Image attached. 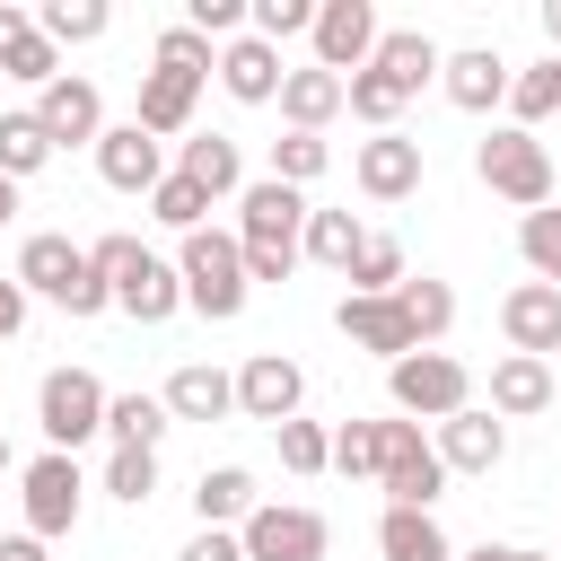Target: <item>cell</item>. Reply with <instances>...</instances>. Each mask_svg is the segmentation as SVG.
<instances>
[{
    "instance_id": "obj_1",
    "label": "cell",
    "mask_w": 561,
    "mask_h": 561,
    "mask_svg": "<svg viewBox=\"0 0 561 561\" xmlns=\"http://www.w3.org/2000/svg\"><path fill=\"white\" fill-rule=\"evenodd\" d=\"M237 254H245V280H289L298 272V237H307V193L272 184V175H245L237 193Z\"/></svg>"
},
{
    "instance_id": "obj_2",
    "label": "cell",
    "mask_w": 561,
    "mask_h": 561,
    "mask_svg": "<svg viewBox=\"0 0 561 561\" xmlns=\"http://www.w3.org/2000/svg\"><path fill=\"white\" fill-rule=\"evenodd\" d=\"M26 298H53L61 316H105L114 298H105V272L88 263V245H70L61 228H35L26 245H18V272H9Z\"/></svg>"
},
{
    "instance_id": "obj_3",
    "label": "cell",
    "mask_w": 561,
    "mask_h": 561,
    "mask_svg": "<svg viewBox=\"0 0 561 561\" xmlns=\"http://www.w3.org/2000/svg\"><path fill=\"white\" fill-rule=\"evenodd\" d=\"M88 263L105 272V298H114L131 324H167V316L184 307L175 263H167V254H149L140 237H123V228H114V237H96V245H88Z\"/></svg>"
},
{
    "instance_id": "obj_4",
    "label": "cell",
    "mask_w": 561,
    "mask_h": 561,
    "mask_svg": "<svg viewBox=\"0 0 561 561\" xmlns=\"http://www.w3.org/2000/svg\"><path fill=\"white\" fill-rule=\"evenodd\" d=\"M175 280H184V307H193V316H210V324H237V316H245V298H254L245 254H237V237H228V228H193V237H184V254H175Z\"/></svg>"
},
{
    "instance_id": "obj_5",
    "label": "cell",
    "mask_w": 561,
    "mask_h": 561,
    "mask_svg": "<svg viewBox=\"0 0 561 561\" xmlns=\"http://www.w3.org/2000/svg\"><path fill=\"white\" fill-rule=\"evenodd\" d=\"M473 175H482L500 202H517V210H543V202H552V149H543L535 131H517V123H491V131H482Z\"/></svg>"
},
{
    "instance_id": "obj_6",
    "label": "cell",
    "mask_w": 561,
    "mask_h": 561,
    "mask_svg": "<svg viewBox=\"0 0 561 561\" xmlns=\"http://www.w3.org/2000/svg\"><path fill=\"white\" fill-rule=\"evenodd\" d=\"M386 394H394V421H447L473 403V368L456 351H403L386 368Z\"/></svg>"
},
{
    "instance_id": "obj_7",
    "label": "cell",
    "mask_w": 561,
    "mask_h": 561,
    "mask_svg": "<svg viewBox=\"0 0 561 561\" xmlns=\"http://www.w3.org/2000/svg\"><path fill=\"white\" fill-rule=\"evenodd\" d=\"M35 421H44L53 456H79V438L105 430V386H96L88 368H53V377L35 386Z\"/></svg>"
},
{
    "instance_id": "obj_8",
    "label": "cell",
    "mask_w": 561,
    "mask_h": 561,
    "mask_svg": "<svg viewBox=\"0 0 561 561\" xmlns=\"http://www.w3.org/2000/svg\"><path fill=\"white\" fill-rule=\"evenodd\" d=\"M18 500H26V535H70L79 526V508H88V473H79V456H35L26 473H18Z\"/></svg>"
},
{
    "instance_id": "obj_9",
    "label": "cell",
    "mask_w": 561,
    "mask_h": 561,
    "mask_svg": "<svg viewBox=\"0 0 561 561\" xmlns=\"http://www.w3.org/2000/svg\"><path fill=\"white\" fill-rule=\"evenodd\" d=\"M237 543H245V561H324L333 526L316 508H298V500H254V517L237 526Z\"/></svg>"
},
{
    "instance_id": "obj_10",
    "label": "cell",
    "mask_w": 561,
    "mask_h": 561,
    "mask_svg": "<svg viewBox=\"0 0 561 561\" xmlns=\"http://www.w3.org/2000/svg\"><path fill=\"white\" fill-rule=\"evenodd\" d=\"M377 491H386V508H430L447 491V465L421 438V421H386V473H377Z\"/></svg>"
},
{
    "instance_id": "obj_11",
    "label": "cell",
    "mask_w": 561,
    "mask_h": 561,
    "mask_svg": "<svg viewBox=\"0 0 561 561\" xmlns=\"http://www.w3.org/2000/svg\"><path fill=\"white\" fill-rule=\"evenodd\" d=\"M377 9L368 0H316V26H307V44H316V70H333V79H351V70H368V53H377Z\"/></svg>"
},
{
    "instance_id": "obj_12",
    "label": "cell",
    "mask_w": 561,
    "mask_h": 561,
    "mask_svg": "<svg viewBox=\"0 0 561 561\" xmlns=\"http://www.w3.org/2000/svg\"><path fill=\"white\" fill-rule=\"evenodd\" d=\"M35 123H44V140L53 149H96L105 140V96H96V79H53V88H35Z\"/></svg>"
},
{
    "instance_id": "obj_13",
    "label": "cell",
    "mask_w": 561,
    "mask_h": 561,
    "mask_svg": "<svg viewBox=\"0 0 561 561\" xmlns=\"http://www.w3.org/2000/svg\"><path fill=\"white\" fill-rule=\"evenodd\" d=\"M298 403H307V368L289 359V351H254L245 368H237V412L245 421H298Z\"/></svg>"
},
{
    "instance_id": "obj_14",
    "label": "cell",
    "mask_w": 561,
    "mask_h": 561,
    "mask_svg": "<svg viewBox=\"0 0 561 561\" xmlns=\"http://www.w3.org/2000/svg\"><path fill=\"white\" fill-rule=\"evenodd\" d=\"M351 184H359L368 202H412V193H421V140H412V131L359 140V149H351Z\"/></svg>"
},
{
    "instance_id": "obj_15",
    "label": "cell",
    "mask_w": 561,
    "mask_h": 561,
    "mask_svg": "<svg viewBox=\"0 0 561 561\" xmlns=\"http://www.w3.org/2000/svg\"><path fill=\"white\" fill-rule=\"evenodd\" d=\"M430 447H438V465H447V473H491V465L508 456V421H500L491 403H465V412H447V421H438V438H430Z\"/></svg>"
},
{
    "instance_id": "obj_16",
    "label": "cell",
    "mask_w": 561,
    "mask_h": 561,
    "mask_svg": "<svg viewBox=\"0 0 561 561\" xmlns=\"http://www.w3.org/2000/svg\"><path fill=\"white\" fill-rule=\"evenodd\" d=\"M333 324H342V342H351V351H377L386 368H394L403 351H421V342H412V316L394 307V289H386V298H351V289H342Z\"/></svg>"
},
{
    "instance_id": "obj_17",
    "label": "cell",
    "mask_w": 561,
    "mask_h": 561,
    "mask_svg": "<svg viewBox=\"0 0 561 561\" xmlns=\"http://www.w3.org/2000/svg\"><path fill=\"white\" fill-rule=\"evenodd\" d=\"M96 175H105L114 193H158V175H167V140H149L140 123H105V140H96Z\"/></svg>"
},
{
    "instance_id": "obj_18",
    "label": "cell",
    "mask_w": 561,
    "mask_h": 561,
    "mask_svg": "<svg viewBox=\"0 0 561 561\" xmlns=\"http://www.w3.org/2000/svg\"><path fill=\"white\" fill-rule=\"evenodd\" d=\"M500 333H508V351H526V359H552V351H561V289H543V280H517V289L500 298Z\"/></svg>"
},
{
    "instance_id": "obj_19",
    "label": "cell",
    "mask_w": 561,
    "mask_h": 561,
    "mask_svg": "<svg viewBox=\"0 0 561 561\" xmlns=\"http://www.w3.org/2000/svg\"><path fill=\"white\" fill-rule=\"evenodd\" d=\"M438 88H447L456 114H491V105H508V61L491 44H465V53L438 61Z\"/></svg>"
},
{
    "instance_id": "obj_20",
    "label": "cell",
    "mask_w": 561,
    "mask_h": 561,
    "mask_svg": "<svg viewBox=\"0 0 561 561\" xmlns=\"http://www.w3.org/2000/svg\"><path fill=\"white\" fill-rule=\"evenodd\" d=\"M193 105H202V79H184V70H140V105H131V123L149 131V140H184L193 131Z\"/></svg>"
},
{
    "instance_id": "obj_21",
    "label": "cell",
    "mask_w": 561,
    "mask_h": 561,
    "mask_svg": "<svg viewBox=\"0 0 561 561\" xmlns=\"http://www.w3.org/2000/svg\"><path fill=\"white\" fill-rule=\"evenodd\" d=\"M158 403H167V421H228V412H237V377L210 368V359H184Z\"/></svg>"
},
{
    "instance_id": "obj_22",
    "label": "cell",
    "mask_w": 561,
    "mask_h": 561,
    "mask_svg": "<svg viewBox=\"0 0 561 561\" xmlns=\"http://www.w3.org/2000/svg\"><path fill=\"white\" fill-rule=\"evenodd\" d=\"M175 175H193L210 202H228V193H245V149H237L228 131H184V149H175Z\"/></svg>"
},
{
    "instance_id": "obj_23",
    "label": "cell",
    "mask_w": 561,
    "mask_h": 561,
    "mask_svg": "<svg viewBox=\"0 0 561 561\" xmlns=\"http://www.w3.org/2000/svg\"><path fill=\"white\" fill-rule=\"evenodd\" d=\"M491 412H500V421H535V412H552V359H526V351L491 359Z\"/></svg>"
},
{
    "instance_id": "obj_24",
    "label": "cell",
    "mask_w": 561,
    "mask_h": 561,
    "mask_svg": "<svg viewBox=\"0 0 561 561\" xmlns=\"http://www.w3.org/2000/svg\"><path fill=\"white\" fill-rule=\"evenodd\" d=\"M219 88H228L237 105H272V96H280V53H272L263 35L219 44Z\"/></svg>"
},
{
    "instance_id": "obj_25",
    "label": "cell",
    "mask_w": 561,
    "mask_h": 561,
    "mask_svg": "<svg viewBox=\"0 0 561 561\" xmlns=\"http://www.w3.org/2000/svg\"><path fill=\"white\" fill-rule=\"evenodd\" d=\"M438 61H447V53H438L421 26H386V35H377V53H368V70H386L403 96H421V88L438 79Z\"/></svg>"
},
{
    "instance_id": "obj_26",
    "label": "cell",
    "mask_w": 561,
    "mask_h": 561,
    "mask_svg": "<svg viewBox=\"0 0 561 561\" xmlns=\"http://www.w3.org/2000/svg\"><path fill=\"white\" fill-rule=\"evenodd\" d=\"M272 105H280L289 131H324V123L342 114V79L316 70V61H307V70H280V96H272Z\"/></svg>"
},
{
    "instance_id": "obj_27",
    "label": "cell",
    "mask_w": 561,
    "mask_h": 561,
    "mask_svg": "<svg viewBox=\"0 0 561 561\" xmlns=\"http://www.w3.org/2000/svg\"><path fill=\"white\" fill-rule=\"evenodd\" d=\"M377 561H456V543L430 508H386L377 517Z\"/></svg>"
},
{
    "instance_id": "obj_28",
    "label": "cell",
    "mask_w": 561,
    "mask_h": 561,
    "mask_svg": "<svg viewBox=\"0 0 561 561\" xmlns=\"http://www.w3.org/2000/svg\"><path fill=\"white\" fill-rule=\"evenodd\" d=\"M193 517H202V526H245V517H254V473H245V465H202Z\"/></svg>"
},
{
    "instance_id": "obj_29",
    "label": "cell",
    "mask_w": 561,
    "mask_h": 561,
    "mask_svg": "<svg viewBox=\"0 0 561 561\" xmlns=\"http://www.w3.org/2000/svg\"><path fill=\"white\" fill-rule=\"evenodd\" d=\"M394 307L412 316V342H421V351H438V342H447V324H456V289H447V280H430V272H421V280L403 272V280H394Z\"/></svg>"
},
{
    "instance_id": "obj_30",
    "label": "cell",
    "mask_w": 561,
    "mask_h": 561,
    "mask_svg": "<svg viewBox=\"0 0 561 561\" xmlns=\"http://www.w3.org/2000/svg\"><path fill=\"white\" fill-rule=\"evenodd\" d=\"M359 237H368V228H359L351 210H316V202H307V237H298V254H307V263H324V272H351Z\"/></svg>"
},
{
    "instance_id": "obj_31",
    "label": "cell",
    "mask_w": 561,
    "mask_h": 561,
    "mask_svg": "<svg viewBox=\"0 0 561 561\" xmlns=\"http://www.w3.org/2000/svg\"><path fill=\"white\" fill-rule=\"evenodd\" d=\"M167 430H175V421H167L158 394H105V438H114V447H149V456H158Z\"/></svg>"
},
{
    "instance_id": "obj_32",
    "label": "cell",
    "mask_w": 561,
    "mask_h": 561,
    "mask_svg": "<svg viewBox=\"0 0 561 561\" xmlns=\"http://www.w3.org/2000/svg\"><path fill=\"white\" fill-rule=\"evenodd\" d=\"M44 167H53V140H44L35 105L0 114V175H9V184H26V175H44Z\"/></svg>"
},
{
    "instance_id": "obj_33",
    "label": "cell",
    "mask_w": 561,
    "mask_h": 561,
    "mask_svg": "<svg viewBox=\"0 0 561 561\" xmlns=\"http://www.w3.org/2000/svg\"><path fill=\"white\" fill-rule=\"evenodd\" d=\"M105 26H114L105 0H44V9H35V35H44L53 53H61V44H96Z\"/></svg>"
},
{
    "instance_id": "obj_34",
    "label": "cell",
    "mask_w": 561,
    "mask_h": 561,
    "mask_svg": "<svg viewBox=\"0 0 561 561\" xmlns=\"http://www.w3.org/2000/svg\"><path fill=\"white\" fill-rule=\"evenodd\" d=\"M324 167H333V140H324V131H280V140H272V184L307 193Z\"/></svg>"
},
{
    "instance_id": "obj_35",
    "label": "cell",
    "mask_w": 561,
    "mask_h": 561,
    "mask_svg": "<svg viewBox=\"0 0 561 561\" xmlns=\"http://www.w3.org/2000/svg\"><path fill=\"white\" fill-rule=\"evenodd\" d=\"M149 219H158V228H175V237H193V228H210V193H202L193 175H175V167H167V175H158V193H149Z\"/></svg>"
},
{
    "instance_id": "obj_36",
    "label": "cell",
    "mask_w": 561,
    "mask_h": 561,
    "mask_svg": "<svg viewBox=\"0 0 561 561\" xmlns=\"http://www.w3.org/2000/svg\"><path fill=\"white\" fill-rule=\"evenodd\" d=\"M342 280H351V298H386V289H394V280H403V245H394V237H386V228H368V237H359V254H351V272H342Z\"/></svg>"
},
{
    "instance_id": "obj_37",
    "label": "cell",
    "mask_w": 561,
    "mask_h": 561,
    "mask_svg": "<svg viewBox=\"0 0 561 561\" xmlns=\"http://www.w3.org/2000/svg\"><path fill=\"white\" fill-rule=\"evenodd\" d=\"M342 105H351V114H359L368 131H394V114H403L412 96H403V88H394L386 70H351V79H342Z\"/></svg>"
},
{
    "instance_id": "obj_38",
    "label": "cell",
    "mask_w": 561,
    "mask_h": 561,
    "mask_svg": "<svg viewBox=\"0 0 561 561\" xmlns=\"http://www.w3.org/2000/svg\"><path fill=\"white\" fill-rule=\"evenodd\" d=\"M333 473L377 482V473H386V421H342V430H333Z\"/></svg>"
},
{
    "instance_id": "obj_39",
    "label": "cell",
    "mask_w": 561,
    "mask_h": 561,
    "mask_svg": "<svg viewBox=\"0 0 561 561\" xmlns=\"http://www.w3.org/2000/svg\"><path fill=\"white\" fill-rule=\"evenodd\" d=\"M517 254H526V272H535L543 289H561V210H552V202L517 219Z\"/></svg>"
},
{
    "instance_id": "obj_40",
    "label": "cell",
    "mask_w": 561,
    "mask_h": 561,
    "mask_svg": "<svg viewBox=\"0 0 561 561\" xmlns=\"http://www.w3.org/2000/svg\"><path fill=\"white\" fill-rule=\"evenodd\" d=\"M272 438H280V465L289 473H333V430L324 421H280Z\"/></svg>"
},
{
    "instance_id": "obj_41",
    "label": "cell",
    "mask_w": 561,
    "mask_h": 561,
    "mask_svg": "<svg viewBox=\"0 0 561 561\" xmlns=\"http://www.w3.org/2000/svg\"><path fill=\"white\" fill-rule=\"evenodd\" d=\"M105 491H114L123 508H149V491H158V456H149V447H114V456H105Z\"/></svg>"
},
{
    "instance_id": "obj_42",
    "label": "cell",
    "mask_w": 561,
    "mask_h": 561,
    "mask_svg": "<svg viewBox=\"0 0 561 561\" xmlns=\"http://www.w3.org/2000/svg\"><path fill=\"white\" fill-rule=\"evenodd\" d=\"M158 70H184V79H210V70H219V44H202L193 26H167V35H158Z\"/></svg>"
},
{
    "instance_id": "obj_43",
    "label": "cell",
    "mask_w": 561,
    "mask_h": 561,
    "mask_svg": "<svg viewBox=\"0 0 561 561\" xmlns=\"http://www.w3.org/2000/svg\"><path fill=\"white\" fill-rule=\"evenodd\" d=\"M0 79H26V88H53V79H61V53H53L44 35H18V44L0 53Z\"/></svg>"
},
{
    "instance_id": "obj_44",
    "label": "cell",
    "mask_w": 561,
    "mask_h": 561,
    "mask_svg": "<svg viewBox=\"0 0 561 561\" xmlns=\"http://www.w3.org/2000/svg\"><path fill=\"white\" fill-rule=\"evenodd\" d=\"M175 561H245V543H237V526H202Z\"/></svg>"
},
{
    "instance_id": "obj_45",
    "label": "cell",
    "mask_w": 561,
    "mask_h": 561,
    "mask_svg": "<svg viewBox=\"0 0 561 561\" xmlns=\"http://www.w3.org/2000/svg\"><path fill=\"white\" fill-rule=\"evenodd\" d=\"M18 324H26V289L0 280V342H18Z\"/></svg>"
},
{
    "instance_id": "obj_46",
    "label": "cell",
    "mask_w": 561,
    "mask_h": 561,
    "mask_svg": "<svg viewBox=\"0 0 561 561\" xmlns=\"http://www.w3.org/2000/svg\"><path fill=\"white\" fill-rule=\"evenodd\" d=\"M18 35H35V9H18V0H0V53H9Z\"/></svg>"
},
{
    "instance_id": "obj_47",
    "label": "cell",
    "mask_w": 561,
    "mask_h": 561,
    "mask_svg": "<svg viewBox=\"0 0 561 561\" xmlns=\"http://www.w3.org/2000/svg\"><path fill=\"white\" fill-rule=\"evenodd\" d=\"M0 561H44V535H0Z\"/></svg>"
},
{
    "instance_id": "obj_48",
    "label": "cell",
    "mask_w": 561,
    "mask_h": 561,
    "mask_svg": "<svg viewBox=\"0 0 561 561\" xmlns=\"http://www.w3.org/2000/svg\"><path fill=\"white\" fill-rule=\"evenodd\" d=\"M543 44L561 53V0H543Z\"/></svg>"
},
{
    "instance_id": "obj_49",
    "label": "cell",
    "mask_w": 561,
    "mask_h": 561,
    "mask_svg": "<svg viewBox=\"0 0 561 561\" xmlns=\"http://www.w3.org/2000/svg\"><path fill=\"white\" fill-rule=\"evenodd\" d=\"M456 561H508V543H473V552H456Z\"/></svg>"
},
{
    "instance_id": "obj_50",
    "label": "cell",
    "mask_w": 561,
    "mask_h": 561,
    "mask_svg": "<svg viewBox=\"0 0 561 561\" xmlns=\"http://www.w3.org/2000/svg\"><path fill=\"white\" fill-rule=\"evenodd\" d=\"M9 219H18V184L0 175V228H9Z\"/></svg>"
},
{
    "instance_id": "obj_51",
    "label": "cell",
    "mask_w": 561,
    "mask_h": 561,
    "mask_svg": "<svg viewBox=\"0 0 561 561\" xmlns=\"http://www.w3.org/2000/svg\"><path fill=\"white\" fill-rule=\"evenodd\" d=\"M508 561H552V552H526V543H508Z\"/></svg>"
},
{
    "instance_id": "obj_52",
    "label": "cell",
    "mask_w": 561,
    "mask_h": 561,
    "mask_svg": "<svg viewBox=\"0 0 561 561\" xmlns=\"http://www.w3.org/2000/svg\"><path fill=\"white\" fill-rule=\"evenodd\" d=\"M552 96H561V53H552Z\"/></svg>"
},
{
    "instance_id": "obj_53",
    "label": "cell",
    "mask_w": 561,
    "mask_h": 561,
    "mask_svg": "<svg viewBox=\"0 0 561 561\" xmlns=\"http://www.w3.org/2000/svg\"><path fill=\"white\" fill-rule=\"evenodd\" d=\"M0 473H9V438H0Z\"/></svg>"
},
{
    "instance_id": "obj_54",
    "label": "cell",
    "mask_w": 561,
    "mask_h": 561,
    "mask_svg": "<svg viewBox=\"0 0 561 561\" xmlns=\"http://www.w3.org/2000/svg\"><path fill=\"white\" fill-rule=\"evenodd\" d=\"M552 561H561V552H552Z\"/></svg>"
}]
</instances>
